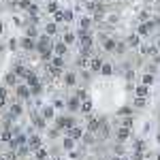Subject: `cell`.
<instances>
[{
	"instance_id": "obj_2",
	"label": "cell",
	"mask_w": 160,
	"mask_h": 160,
	"mask_svg": "<svg viewBox=\"0 0 160 160\" xmlns=\"http://www.w3.org/2000/svg\"><path fill=\"white\" fill-rule=\"evenodd\" d=\"M90 66H92V71H100L102 68V60L100 58H94V60H90Z\"/></svg>"
},
{
	"instance_id": "obj_6",
	"label": "cell",
	"mask_w": 160,
	"mask_h": 160,
	"mask_svg": "<svg viewBox=\"0 0 160 160\" xmlns=\"http://www.w3.org/2000/svg\"><path fill=\"white\" fill-rule=\"evenodd\" d=\"M22 47H24V49H32V47H34V43H32V38H30V37L22 38Z\"/></svg>"
},
{
	"instance_id": "obj_4",
	"label": "cell",
	"mask_w": 160,
	"mask_h": 160,
	"mask_svg": "<svg viewBox=\"0 0 160 160\" xmlns=\"http://www.w3.org/2000/svg\"><path fill=\"white\" fill-rule=\"evenodd\" d=\"M53 51H56L58 56H62V53L66 51V43H56V45H53Z\"/></svg>"
},
{
	"instance_id": "obj_3",
	"label": "cell",
	"mask_w": 160,
	"mask_h": 160,
	"mask_svg": "<svg viewBox=\"0 0 160 160\" xmlns=\"http://www.w3.org/2000/svg\"><path fill=\"white\" fill-rule=\"evenodd\" d=\"M45 32H47V37H51V34H56V32H58V26H56V22H51V24H47V28H45Z\"/></svg>"
},
{
	"instance_id": "obj_9",
	"label": "cell",
	"mask_w": 160,
	"mask_h": 160,
	"mask_svg": "<svg viewBox=\"0 0 160 160\" xmlns=\"http://www.w3.org/2000/svg\"><path fill=\"white\" fill-rule=\"evenodd\" d=\"M53 64H51V66H56V68H62V66H64V60H62V56H56V58H53Z\"/></svg>"
},
{
	"instance_id": "obj_7",
	"label": "cell",
	"mask_w": 160,
	"mask_h": 160,
	"mask_svg": "<svg viewBox=\"0 0 160 160\" xmlns=\"http://www.w3.org/2000/svg\"><path fill=\"white\" fill-rule=\"evenodd\" d=\"M128 45L130 47H139V34H130L128 37Z\"/></svg>"
},
{
	"instance_id": "obj_5",
	"label": "cell",
	"mask_w": 160,
	"mask_h": 160,
	"mask_svg": "<svg viewBox=\"0 0 160 160\" xmlns=\"http://www.w3.org/2000/svg\"><path fill=\"white\" fill-rule=\"evenodd\" d=\"M148 94H149V92H148V86H139V88H137V96H139V98H145Z\"/></svg>"
},
{
	"instance_id": "obj_23",
	"label": "cell",
	"mask_w": 160,
	"mask_h": 160,
	"mask_svg": "<svg viewBox=\"0 0 160 160\" xmlns=\"http://www.w3.org/2000/svg\"><path fill=\"white\" fill-rule=\"evenodd\" d=\"M0 160H7V158H0Z\"/></svg>"
},
{
	"instance_id": "obj_18",
	"label": "cell",
	"mask_w": 160,
	"mask_h": 160,
	"mask_svg": "<svg viewBox=\"0 0 160 160\" xmlns=\"http://www.w3.org/2000/svg\"><path fill=\"white\" fill-rule=\"evenodd\" d=\"M100 71H102L105 75H109L111 73V66H109V64H102V68H100Z\"/></svg>"
},
{
	"instance_id": "obj_15",
	"label": "cell",
	"mask_w": 160,
	"mask_h": 160,
	"mask_svg": "<svg viewBox=\"0 0 160 160\" xmlns=\"http://www.w3.org/2000/svg\"><path fill=\"white\" fill-rule=\"evenodd\" d=\"M90 24H92V19H90V17H83V19H81V28H83V30H86Z\"/></svg>"
},
{
	"instance_id": "obj_19",
	"label": "cell",
	"mask_w": 160,
	"mask_h": 160,
	"mask_svg": "<svg viewBox=\"0 0 160 160\" xmlns=\"http://www.w3.org/2000/svg\"><path fill=\"white\" fill-rule=\"evenodd\" d=\"M64 79H66V83H75V75H66V77H64Z\"/></svg>"
},
{
	"instance_id": "obj_17",
	"label": "cell",
	"mask_w": 160,
	"mask_h": 160,
	"mask_svg": "<svg viewBox=\"0 0 160 160\" xmlns=\"http://www.w3.org/2000/svg\"><path fill=\"white\" fill-rule=\"evenodd\" d=\"M47 9H49V13H56V11H58V4H56V2H49Z\"/></svg>"
},
{
	"instance_id": "obj_26",
	"label": "cell",
	"mask_w": 160,
	"mask_h": 160,
	"mask_svg": "<svg viewBox=\"0 0 160 160\" xmlns=\"http://www.w3.org/2000/svg\"><path fill=\"white\" fill-rule=\"evenodd\" d=\"M83 2H86V0H83Z\"/></svg>"
},
{
	"instance_id": "obj_13",
	"label": "cell",
	"mask_w": 160,
	"mask_h": 160,
	"mask_svg": "<svg viewBox=\"0 0 160 160\" xmlns=\"http://www.w3.org/2000/svg\"><path fill=\"white\" fill-rule=\"evenodd\" d=\"M143 83H145V86L154 83V77H152V75H143Z\"/></svg>"
},
{
	"instance_id": "obj_21",
	"label": "cell",
	"mask_w": 160,
	"mask_h": 160,
	"mask_svg": "<svg viewBox=\"0 0 160 160\" xmlns=\"http://www.w3.org/2000/svg\"><path fill=\"white\" fill-rule=\"evenodd\" d=\"M7 83H15V75H9L7 77Z\"/></svg>"
},
{
	"instance_id": "obj_12",
	"label": "cell",
	"mask_w": 160,
	"mask_h": 160,
	"mask_svg": "<svg viewBox=\"0 0 160 160\" xmlns=\"http://www.w3.org/2000/svg\"><path fill=\"white\" fill-rule=\"evenodd\" d=\"M30 0H19V9H30Z\"/></svg>"
},
{
	"instance_id": "obj_14",
	"label": "cell",
	"mask_w": 160,
	"mask_h": 160,
	"mask_svg": "<svg viewBox=\"0 0 160 160\" xmlns=\"http://www.w3.org/2000/svg\"><path fill=\"white\" fill-rule=\"evenodd\" d=\"M73 41H75V34H71V32L64 34V43H73Z\"/></svg>"
},
{
	"instance_id": "obj_8",
	"label": "cell",
	"mask_w": 160,
	"mask_h": 160,
	"mask_svg": "<svg viewBox=\"0 0 160 160\" xmlns=\"http://www.w3.org/2000/svg\"><path fill=\"white\" fill-rule=\"evenodd\" d=\"M17 94H19L22 98H28V94H30V90H28L26 86H19V88H17Z\"/></svg>"
},
{
	"instance_id": "obj_22",
	"label": "cell",
	"mask_w": 160,
	"mask_h": 160,
	"mask_svg": "<svg viewBox=\"0 0 160 160\" xmlns=\"http://www.w3.org/2000/svg\"><path fill=\"white\" fill-rule=\"evenodd\" d=\"M2 30H4V26H2V22H0V32H2Z\"/></svg>"
},
{
	"instance_id": "obj_10",
	"label": "cell",
	"mask_w": 160,
	"mask_h": 160,
	"mask_svg": "<svg viewBox=\"0 0 160 160\" xmlns=\"http://www.w3.org/2000/svg\"><path fill=\"white\" fill-rule=\"evenodd\" d=\"M68 137H71V139H77V137H81V130H79V128H71V130H68Z\"/></svg>"
},
{
	"instance_id": "obj_11",
	"label": "cell",
	"mask_w": 160,
	"mask_h": 160,
	"mask_svg": "<svg viewBox=\"0 0 160 160\" xmlns=\"http://www.w3.org/2000/svg\"><path fill=\"white\" fill-rule=\"evenodd\" d=\"M128 135H130V132H128V128H120V132H118V137H120V139H128Z\"/></svg>"
},
{
	"instance_id": "obj_1",
	"label": "cell",
	"mask_w": 160,
	"mask_h": 160,
	"mask_svg": "<svg viewBox=\"0 0 160 160\" xmlns=\"http://www.w3.org/2000/svg\"><path fill=\"white\" fill-rule=\"evenodd\" d=\"M102 47L107 51H113L115 49V41H113V38H105V41H102Z\"/></svg>"
},
{
	"instance_id": "obj_25",
	"label": "cell",
	"mask_w": 160,
	"mask_h": 160,
	"mask_svg": "<svg viewBox=\"0 0 160 160\" xmlns=\"http://www.w3.org/2000/svg\"><path fill=\"white\" fill-rule=\"evenodd\" d=\"M158 160H160V156H158Z\"/></svg>"
},
{
	"instance_id": "obj_16",
	"label": "cell",
	"mask_w": 160,
	"mask_h": 160,
	"mask_svg": "<svg viewBox=\"0 0 160 160\" xmlns=\"http://www.w3.org/2000/svg\"><path fill=\"white\" fill-rule=\"evenodd\" d=\"M0 139H2V141H11V132H9V130H7V132H2Z\"/></svg>"
},
{
	"instance_id": "obj_20",
	"label": "cell",
	"mask_w": 160,
	"mask_h": 160,
	"mask_svg": "<svg viewBox=\"0 0 160 160\" xmlns=\"http://www.w3.org/2000/svg\"><path fill=\"white\" fill-rule=\"evenodd\" d=\"M28 37H30V38L37 37V30H34V28H28Z\"/></svg>"
},
{
	"instance_id": "obj_24",
	"label": "cell",
	"mask_w": 160,
	"mask_h": 160,
	"mask_svg": "<svg viewBox=\"0 0 160 160\" xmlns=\"http://www.w3.org/2000/svg\"><path fill=\"white\" fill-rule=\"evenodd\" d=\"M113 160H118V158H113Z\"/></svg>"
}]
</instances>
